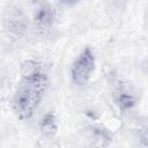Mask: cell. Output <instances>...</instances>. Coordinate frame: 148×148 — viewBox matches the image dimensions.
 Listing matches in <instances>:
<instances>
[{
	"label": "cell",
	"instance_id": "6da1fadb",
	"mask_svg": "<svg viewBox=\"0 0 148 148\" xmlns=\"http://www.w3.org/2000/svg\"><path fill=\"white\" fill-rule=\"evenodd\" d=\"M49 86V75L44 66L36 60H25L21 65V79L12 97V109L21 120H29L37 111Z\"/></svg>",
	"mask_w": 148,
	"mask_h": 148
},
{
	"label": "cell",
	"instance_id": "7a4b0ae2",
	"mask_svg": "<svg viewBox=\"0 0 148 148\" xmlns=\"http://www.w3.org/2000/svg\"><path fill=\"white\" fill-rule=\"evenodd\" d=\"M95 69V54L89 49L86 47L81 51V53L76 57L72 65L71 76L72 81L75 86H83L86 84L92 72Z\"/></svg>",
	"mask_w": 148,
	"mask_h": 148
},
{
	"label": "cell",
	"instance_id": "3957f363",
	"mask_svg": "<svg viewBox=\"0 0 148 148\" xmlns=\"http://www.w3.org/2000/svg\"><path fill=\"white\" fill-rule=\"evenodd\" d=\"M113 99H114V103L117 104V106L123 111L130 110V109L134 108L136 104L135 95L133 92H131L126 87H123V86H119V88L114 91Z\"/></svg>",
	"mask_w": 148,
	"mask_h": 148
},
{
	"label": "cell",
	"instance_id": "277c9868",
	"mask_svg": "<svg viewBox=\"0 0 148 148\" xmlns=\"http://www.w3.org/2000/svg\"><path fill=\"white\" fill-rule=\"evenodd\" d=\"M35 22L38 27L40 28H47L53 23L54 20V12L53 9L47 6V5H43L40 6L38 9H36L35 15H34Z\"/></svg>",
	"mask_w": 148,
	"mask_h": 148
},
{
	"label": "cell",
	"instance_id": "5b68a950",
	"mask_svg": "<svg viewBox=\"0 0 148 148\" xmlns=\"http://www.w3.org/2000/svg\"><path fill=\"white\" fill-rule=\"evenodd\" d=\"M89 140L92 148H106L111 141V138L104 128L95 127L90 133Z\"/></svg>",
	"mask_w": 148,
	"mask_h": 148
},
{
	"label": "cell",
	"instance_id": "8992f818",
	"mask_svg": "<svg viewBox=\"0 0 148 148\" xmlns=\"http://www.w3.org/2000/svg\"><path fill=\"white\" fill-rule=\"evenodd\" d=\"M57 121H56V117L53 113H46L43 116V118L39 121V130L40 132L46 135V136H51L54 135L57 133Z\"/></svg>",
	"mask_w": 148,
	"mask_h": 148
},
{
	"label": "cell",
	"instance_id": "52a82bcc",
	"mask_svg": "<svg viewBox=\"0 0 148 148\" xmlns=\"http://www.w3.org/2000/svg\"><path fill=\"white\" fill-rule=\"evenodd\" d=\"M139 136H140V141L141 143L148 148V120L146 121V124L141 127L140 132H139Z\"/></svg>",
	"mask_w": 148,
	"mask_h": 148
}]
</instances>
